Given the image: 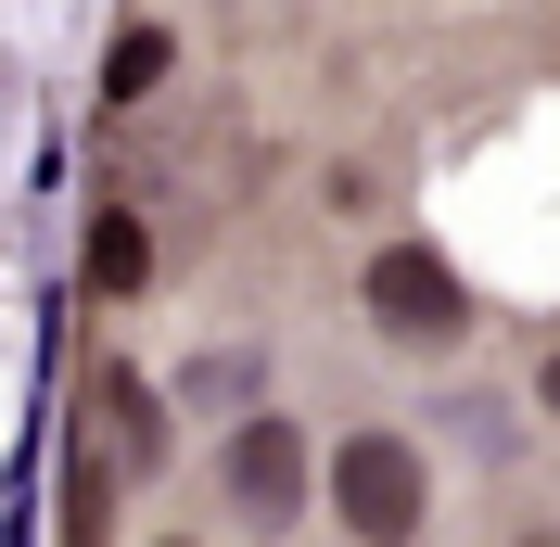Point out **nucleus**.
Wrapping results in <instances>:
<instances>
[{"mask_svg": "<svg viewBox=\"0 0 560 547\" xmlns=\"http://www.w3.org/2000/svg\"><path fill=\"white\" fill-rule=\"evenodd\" d=\"M331 510H345L357 547H408L420 522H433V472H420V445L345 433V445H331Z\"/></svg>", "mask_w": 560, "mask_h": 547, "instance_id": "1", "label": "nucleus"}, {"mask_svg": "<svg viewBox=\"0 0 560 547\" xmlns=\"http://www.w3.org/2000/svg\"><path fill=\"white\" fill-rule=\"evenodd\" d=\"M217 497H230L243 522H268V535H280V522H293V510L318 497V458H306V433H293L280 408H255L243 433L217 445Z\"/></svg>", "mask_w": 560, "mask_h": 547, "instance_id": "2", "label": "nucleus"}, {"mask_svg": "<svg viewBox=\"0 0 560 547\" xmlns=\"http://www.w3.org/2000/svg\"><path fill=\"white\" fill-rule=\"evenodd\" d=\"M370 318H383L395 344H458L471 331V293H458V268L433 242H383V255H370Z\"/></svg>", "mask_w": 560, "mask_h": 547, "instance_id": "3", "label": "nucleus"}, {"mask_svg": "<svg viewBox=\"0 0 560 547\" xmlns=\"http://www.w3.org/2000/svg\"><path fill=\"white\" fill-rule=\"evenodd\" d=\"M90 280H103V293H140V280H153V242H140V217H128V205L90 217Z\"/></svg>", "mask_w": 560, "mask_h": 547, "instance_id": "4", "label": "nucleus"}, {"mask_svg": "<svg viewBox=\"0 0 560 547\" xmlns=\"http://www.w3.org/2000/svg\"><path fill=\"white\" fill-rule=\"evenodd\" d=\"M65 547H115V472L77 445V472H65Z\"/></svg>", "mask_w": 560, "mask_h": 547, "instance_id": "5", "label": "nucleus"}, {"mask_svg": "<svg viewBox=\"0 0 560 547\" xmlns=\"http://www.w3.org/2000/svg\"><path fill=\"white\" fill-rule=\"evenodd\" d=\"M178 51H166V26H128L115 38V65H103V103H153V77H166Z\"/></svg>", "mask_w": 560, "mask_h": 547, "instance_id": "6", "label": "nucleus"}, {"mask_svg": "<svg viewBox=\"0 0 560 547\" xmlns=\"http://www.w3.org/2000/svg\"><path fill=\"white\" fill-rule=\"evenodd\" d=\"M103 408H115V433H128V458H153V445H166V408H153V382L103 370Z\"/></svg>", "mask_w": 560, "mask_h": 547, "instance_id": "7", "label": "nucleus"}, {"mask_svg": "<svg viewBox=\"0 0 560 547\" xmlns=\"http://www.w3.org/2000/svg\"><path fill=\"white\" fill-rule=\"evenodd\" d=\"M535 395H548V420H560V357H548V370H535Z\"/></svg>", "mask_w": 560, "mask_h": 547, "instance_id": "8", "label": "nucleus"}, {"mask_svg": "<svg viewBox=\"0 0 560 547\" xmlns=\"http://www.w3.org/2000/svg\"><path fill=\"white\" fill-rule=\"evenodd\" d=\"M523 547H560V535H523Z\"/></svg>", "mask_w": 560, "mask_h": 547, "instance_id": "9", "label": "nucleus"}, {"mask_svg": "<svg viewBox=\"0 0 560 547\" xmlns=\"http://www.w3.org/2000/svg\"><path fill=\"white\" fill-rule=\"evenodd\" d=\"M166 547H191V535H166Z\"/></svg>", "mask_w": 560, "mask_h": 547, "instance_id": "10", "label": "nucleus"}]
</instances>
